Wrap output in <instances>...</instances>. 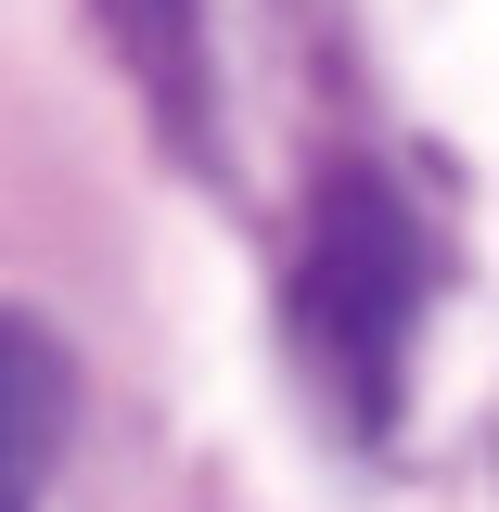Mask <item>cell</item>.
I'll use <instances>...</instances> for the list:
<instances>
[{"mask_svg":"<svg viewBox=\"0 0 499 512\" xmlns=\"http://www.w3.org/2000/svg\"><path fill=\"white\" fill-rule=\"evenodd\" d=\"M410 333H423V218L384 167L346 154L308 180V218H295V359L359 436H384Z\"/></svg>","mask_w":499,"mask_h":512,"instance_id":"cell-1","label":"cell"},{"mask_svg":"<svg viewBox=\"0 0 499 512\" xmlns=\"http://www.w3.org/2000/svg\"><path fill=\"white\" fill-rule=\"evenodd\" d=\"M64 423H77L64 346L26 308H0V512H39V487H52V461H64Z\"/></svg>","mask_w":499,"mask_h":512,"instance_id":"cell-2","label":"cell"},{"mask_svg":"<svg viewBox=\"0 0 499 512\" xmlns=\"http://www.w3.org/2000/svg\"><path fill=\"white\" fill-rule=\"evenodd\" d=\"M90 26L128 64V90L167 116V141L205 154V0H90Z\"/></svg>","mask_w":499,"mask_h":512,"instance_id":"cell-3","label":"cell"}]
</instances>
